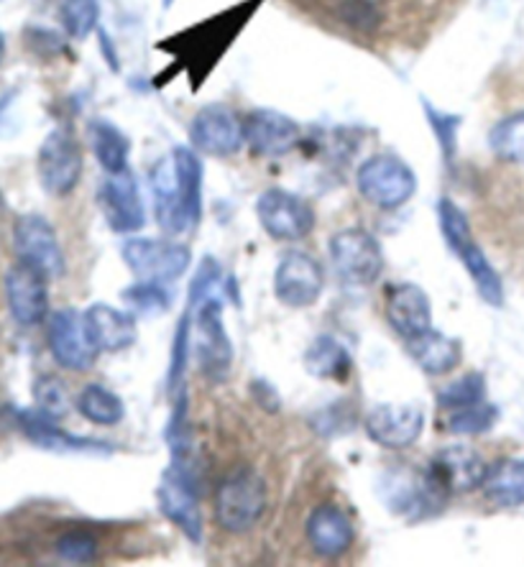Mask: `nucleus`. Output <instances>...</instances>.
<instances>
[{
    "instance_id": "obj_1",
    "label": "nucleus",
    "mask_w": 524,
    "mask_h": 567,
    "mask_svg": "<svg viewBox=\"0 0 524 567\" xmlns=\"http://www.w3.org/2000/svg\"><path fill=\"white\" fill-rule=\"evenodd\" d=\"M203 164L195 148L177 146L152 169L156 223L166 236L195 230L203 220Z\"/></svg>"
},
{
    "instance_id": "obj_2",
    "label": "nucleus",
    "mask_w": 524,
    "mask_h": 567,
    "mask_svg": "<svg viewBox=\"0 0 524 567\" xmlns=\"http://www.w3.org/2000/svg\"><path fill=\"white\" fill-rule=\"evenodd\" d=\"M438 223L440 233H443L445 246L451 248L453 256L463 264L465 274H469L473 287H476L479 297L486 305L502 307L504 305V281L494 269V264L489 261L484 248L473 240L471 223L465 218V213L451 197H440L438 203Z\"/></svg>"
},
{
    "instance_id": "obj_3",
    "label": "nucleus",
    "mask_w": 524,
    "mask_h": 567,
    "mask_svg": "<svg viewBox=\"0 0 524 567\" xmlns=\"http://www.w3.org/2000/svg\"><path fill=\"white\" fill-rule=\"evenodd\" d=\"M156 504L174 527L182 529L189 542H203L205 522L199 508V488L189 457H172L169 468L162 473L160 488H156Z\"/></svg>"
},
{
    "instance_id": "obj_4",
    "label": "nucleus",
    "mask_w": 524,
    "mask_h": 567,
    "mask_svg": "<svg viewBox=\"0 0 524 567\" xmlns=\"http://www.w3.org/2000/svg\"><path fill=\"white\" fill-rule=\"evenodd\" d=\"M266 483L256 471L240 468L220 483L215 494V522L230 535H246L264 519Z\"/></svg>"
},
{
    "instance_id": "obj_5",
    "label": "nucleus",
    "mask_w": 524,
    "mask_h": 567,
    "mask_svg": "<svg viewBox=\"0 0 524 567\" xmlns=\"http://www.w3.org/2000/svg\"><path fill=\"white\" fill-rule=\"evenodd\" d=\"M187 307L193 310V348L199 371L210 381H223L228 377L233 363V343L226 322H223V297L210 295L205 299H189Z\"/></svg>"
},
{
    "instance_id": "obj_6",
    "label": "nucleus",
    "mask_w": 524,
    "mask_h": 567,
    "mask_svg": "<svg viewBox=\"0 0 524 567\" xmlns=\"http://www.w3.org/2000/svg\"><path fill=\"white\" fill-rule=\"evenodd\" d=\"M361 197L379 210H397L410 203L418 192V177L412 166L397 154H373L356 174Z\"/></svg>"
},
{
    "instance_id": "obj_7",
    "label": "nucleus",
    "mask_w": 524,
    "mask_h": 567,
    "mask_svg": "<svg viewBox=\"0 0 524 567\" xmlns=\"http://www.w3.org/2000/svg\"><path fill=\"white\" fill-rule=\"evenodd\" d=\"M330 261L348 287H371L384 274V251L377 236L363 228L338 230L330 238Z\"/></svg>"
},
{
    "instance_id": "obj_8",
    "label": "nucleus",
    "mask_w": 524,
    "mask_h": 567,
    "mask_svg": "<svg viewBox=\"0 0 524 567\" xmlns=\"http://www.w3.org/2000/svg\"><path fill=\"white\" fill-rule=\"evenodd\" d=\"M121 256L138 281L172 284L193 264L189 248L172 238H131L123 244Z\"/></svg>"
},
{
    "instance_id": "obj_9",
    "label": "nucleus",
    "mask_w": 524,
    "mask_h": 567,
    "mask_svg": "<svg viewBox=\"0 0 524 567\" xmlns=\"http://www.w3.org/2000/svg\"><path fill=\"white\" fill-rule=\"evenodd\" d=\"M256 218L264 233L274 240H302L315 230V210L295 192L271 187L256 199Z\"/></svg>"
},
{
    "instance_id": "obj_10",
    "label": "nucleus",
    "mask_w": 524,
    "mask_h": 567,
    "mask_svg": "<svg viewBox=\"0 0 524 567\" xmlns=\"http://www.w3.org/2000/svg\"><path fill=\"white\" fill-rule=\"evenodd\" d=\"M326 289V269L307 251H289L274 271V295L285 307L305 310L322 297Z\"/></svg>"
},
{
    "instance_id": "obj_11",
    "label": "nucleus",
    "mask_w": 524,
    "mask_h": 567,
    "mask_svg": "<svg viewBox=\"0 0 524 567\" xmlns=\"http://www.w3.org/2000/svg\"><path fill=\"white\" fill-rule=\"evenodd\" d=\"M189 144L215 158L236 156L246 144L244 118L228 105H207L189 123Z\"/></svg>"
},
{
    "instance_id": "obj_12",
    "label": "nucleus",
    "mask_w": 524,
    "mask_h": 567,
    "mask_svg": "<svg viewBox=\"0 0 524 567\" xmlns=\"http://www.w3.org/2000/svg\"><path fill=\"white\" fill-rule=\"evenodd\" d=\"M486 471L489 465L484 457H481L476 450L465 445H451L440 450V453L432 455V461L425 465L428 481L448 498V502H451V496L479 491L481 483H484Z\"/></svg>"
},
{
    "instance_id": "obj_13",
    "label": "nucleus",
    "mask_w": 524,
    "mask_h": 567,
    "mask_svg": "<svg viewBox=\"0 0 524 567\" xmlns=\"http://www.w3.org/2000/svg\"><path fill=\"white\" fill-rule=\"evenodd\" d=\"M47 343L54 361L66 371L93 369L100 353L93 338H90L85 315H80L78 310H60L49 317Z\"/></svg>"
},
{
    "instance_id": "obj_14",
    "label": "nucleus",
    "mask_w": 524,
    "mask_h": 567,
    "mask_svg": "<svg viewBox=\"0 0 524 567\" xmlns=\"http://www.w3.org/2000/svg\"><path fill=\"white\" fill-rule=\"evenodd\" d=\"M13 246L19 261L44 271L49 279H60L64 274V256L60 238L52 223L41 215H21L13 228Z\"/></svg>"
},
{
    "instance_id": "obj_15",
    "label": "nucleus",
    "mask_w": 524,
    "mask_h": 567,
    "mask_svg": "<svg viewBox=\"0 0 524 567\" xmlns=\"http://www.w3.org/2000/svg\"><path fill=\"white\" fill-rule=\"evenodd\" d=\"M366 435L384 450H407L425 430V414L414 404H377L363 416Z\"/></svg>"
},
{
    "instance_id": "obj_16",
    "label": "nucleus",
    "mask_w": 524,
    "mask_h": 567,
    "mask_svg": "<svg viewBox=\"0 0 524 567\" xmlns=\"http://www.w3.org/2000/svg\"><path fill=\"white\" fill-rule=\"evenodd\" d=\"M97 205L113 233H136L146 225L144 197L131 169L107 174V179L97 187Z\"/></svg>"
},
{
    "instance_id": "obj_17",
    "label": "nucleus",
    "mask_w": 524,
    "mask_h": 567,
    "mask_svg": "<svg viewBox=\"0 0 524 567\" xmlns=\"http://www.w3.org/2000/svg\"><path fill=\"white\" fill-rule=\"evenodd\" d=\"M39 179L49 195L64 197L82 177V152L66 131H52L39 148Z\"/></svg>"
},
{
    "instance_id": "obj_18",
    "label": "nucleus",
    "mask_w": 524,
    "mask_h": 567,
    "mask_svg": "<svg viewBox=\"0 0 524 567\" xmlns=\"http://www.w3.org/2000/svg\"><path fill=\"white\" fill-rule=\"evenodd\" d=\"M49 277L29 264H13L6 274V299L13 320L23 328L41 324L49 317Z\"/></svg>"
},
{
    "instance_id": "obj_19",
    "label": "nucleus",
    "mask_w": 524,
    "mask_h": 567,
    "mask_svg": "<svg viewBox=\"0 0 524 567\" xmlns=\"http://www.w3.org/2000/svg\"><path fill=\"white\" fill-rule=\"evenodd\" d=\"M244 136L246 146L256 156L277 158L295 152L299 141H302V131L289 115L271 111V107H259V111H251L244 118Z\"/></svg>"
},
{
    "instance_id": "obj_20",
    "label": "nucleus",
    "mask_w": 524,
    "mask_h": 567,
    "mask_svg": "<svg viewBox=\"0 0 524 567\" xmlns=\"http://www.w3.org/2000/svg\"><path fill=\"white\" fill-rule=\"evenodd\" d=\"M305 537L315 555L326 557V560H338L353 547L356 529L351 516L343 508L336 504H320L307 516Z\"/></svg>"
},
{
    "instance_id": "obj_21",
    "label": "nucleus",
    "mask_w": 524,
    "mask_h": 567,
    "mask_svg": "<svg viewBox=\"0 0 524 567\" xmlns=\"http://www.w3.org/2000/svg\"><path fill=\"white\" fill-rule=\"evenodd\" d=\"M387 322L402 340H412L432 328V302L418 284H394L387 291Z\"/></svg>"
},
{
    "instance_id": "obj_22",
    "label": "nucleus",
    "mask_w": 524,
    "mask_h": 567,
    "mask_svg": "<svg viewBox=\"0 0 524 567\" xmlns=\"http://www.w3.org/2000/svg\"><path fill=\"white\" fill-rule=\"evenodd\" d=\"M407 355L418 363V369L428 377H445L455 371L463 361V343L459 338L445 336L435 328H430L422 336L404 340Z\"/></svg>"
},
{
    "instance_id": "obj_23",
    "label": "nucleus",
    "mask_w": 524,
    "mask_h": 567,
    "mask_svg": "<svg viewBox=\"0 0 524 567\" xmlns=\"http://www.w3.org/2000/svg\"><path fill=\"white\" fill-rule=\"evenodd\" d=\"M90 338L100 353H121L136 343V317L113 305H93L85 312Z\"/></svg>"
},
{
    "instance_id": "obj_24",
    "label": "nucleus",
    "mask_w": 524,
    "mask_h": 567,
    "mask_svg": "<svg viewBox=\"0 0 524 567\" xmlns=\"http://www.w3.org/2000/svg\"><path fill=\"white\" fill-rule=\"evenodd\" d=\"M21 427L31 442H37L44 450H52V453H113V447L105 445V442L72 437L70 432L56 427L54 420H49L39 410L23 412Z\"/></svg>"
},
{
    "instance_id": "obj_25",
    "label": "nucleus",
    "mask_w": 524,
    "mask_h": 567,
    "mask_svg": "<svg viewBox=\"0 0 524 567\" xmlns=\"http://www.w3.org/2000/svg\"><path fill=\"white\" fill-rule=\"evenodd\" d=\"M302 363H305V371L310 373L312 379H320V381L346 383L351 379V371H353L351 350L332 336L315 338L305 350Z\"/></svg>"
},
{
    "instance_id": "obj_26",
    "label": "nucleus",
    "mask_w": 524,
    "mask_h": 567,
    "mask_svg": "<svg viewBox=\"0 0 524 567\" xmlns=\"http://www.w3.org/2000/svg\"><path fill=\"white\" fill-rule=\"evenodd\" d=\"M481 491L499 508L524 506V457H502L489 465Z\"/></svg>"
},
{
    "instance_id": "obj_27",
    "label": "nucleus",
    "mask_w": 524,
    "mask_h": 567,
    "mask_svg": "<svg viewBox=\"0 0 524 567\" xmlns=\"http://www.w3.org/2000/svg\"><path fill=\"white\" fill-rule=\"evenodd\" d=\"M90 146H93V154L97 158V164L105 169V174H119L123 169H129L131 141L115 123H90Z\"/></svg>"
},
{
    "instance_id": "obj_28",
    "label": "nucleus",
    "mask_w": 524,
    "mask_h": 567,
    "mask_svg": "<svg viewBox=\"0 0 524 567\" xmlns=\"http://www.w3.org/2000/svg\"><path fill=\"white\" fill-rule=\"evenodd\" d=\"M78 410L97 427H115L126 416V404L121 402V396L113 394L111 389L100 386V383H90V386L80 391Z\"/></svg>"
},
{
    "instance_id": "obj_29",
    "label": "nucleus",
    "mask_w": 524,
    "mask_h": 567,
    "mask_svg": "<svg viewBox=\"0 0 524 567\" xmlns=\"http://www.w3.org/2000/svg\"><path fill=\"white\" fill-rule=\"evenodd\" d=\"M489 146L496 158L510 164H524V111L506 115L489 133Z\"/></svg>"
},
{
    "instance_id": "obj_30",
    "label": "nucleus",
    "mask_w": 524,
    "mask_h": 567,
    "mask_svg": "<svg viewBox=\"0 0 524 567\" xmlns=\"http://www.w3.org/2000/svg\"><path fill=\"white\" fill-rule=\"evenodd\" d=\"M486 391H489V383H486L484 373L471 371V373H465V377L455 379L453 383H448L445 389H440L438 404H440V410H445V412L465 410V406L486 402Z\"/></svg>"
},
{
    "instance_id": "obj_31",
    "label": "nucleus",
    "mask_w": 524,
    "mask_h": 567,
    "mask_svg": "<svg viewBox=\"0 0 524 567\" xmlns=\"http://www.w3.org/2000/svg\"><path fill=\"white\" fill-rule=\"evenodd\" d=\"M448 414H451L448 416V432L459 437H479L499 422V410L489 402L465 406V410H455Z\"/></svg>"
},
{
    "instance_id": "obj_32",
    "label": "nucleus",
    "mask_w": 524,
    "mask_h": 567,
    "mask_svg": "<svg viewBox=\"0 0 524 567\" xmlns=\"http://www.w3.org/2000/svg\"><path fill=\"white\" fill-rule=\"evenodd\" d=\"M123 302L136 315H162L172 307V291H166V284L160 281H138L123 291Z\"/></svg>"
},
{
    "instance_id": "obj_33",
    "label": "nucleus",
    "mask_w": 524,
    "mask_h": 567,
    "mask_svg": "<svg viewBox=\"0 0 524 567\" xmlns=\"http://www.w3.org/2000/svg\"><path fill=\"white\" fill-rule=\"evenodd\" d=\"M422 111H425L430 128H432V133H435L445 164H453L455 154H459V128H461L463 118L455 113L438 111V107L428 103V100H422Z\"/></svg>"
},
{
    "instance_id": "obj_34",
    "label": "nucleus",
    "mask_w": 524,
    "mask_h": 567,
    "mask_svg": "<svg viewBox=\"0 0 524 567\" xmlns=\"http://www.w3.org/2000/svg\"><path fill=\"white\" fill-rule=\"evenodd\" d=\"M33 402H37V410L49 416V420H62V416L70 414V391H66V383L56 377H41L33 383Z\"/></svg>"
},
{
    "instance_id": "obj_35",
    "label": "nucleus",
    "mask_w": 524,
    "mask_h": 567,
    "mask_svg": "<svg viewBox=\"0 0 524 567\" xmlns=\"http://www.w3.org/2000/svg\"><path fill=\"white\" fill-rule=\"evenodd\" d=\"M100 0H64L62 27L72 39H88L97 29Z\"/></svg>"
},
{
    "instance_id": "obj_36",
    "label": "nucleus",
    "mask_w": 524,
    "mask_h": 567,
    "mask_svg": "<svg viewBox=\"0 0 524 567\" xmlns=\"http://www.w3.org/2000/svg\"><path fill=\"white\" fill-rule=\"evenodd\" d=\"M56 555L62 557L64 563L72 565H85L93 563L97 557V539L88 532H66L56 542Z\"/></svg>"
},
{
    "instance_id": "obj_37",
    "label": "nucleus",
    "mask_w": 524,
    "mask_h": 567,
    "mask_svg": "<svg viewBox=\"0 0 524 567\" xmlns=\"http://www.w3.org/2000/svg\"><path fill=\"white\" fill-rule=\"evenodd\" d=\"M315 420H322V427H315L322 437H338L353 430V412L346 410L343 402L328 406V410L318 412Z\"/></svg>"
},
{
    "instance_id": "obj_38",
    "label": "nucleus",
    "mask_w": 524,
    "mask_h": 567,
    "mask_svg": "<svg viewBox=\"0 0 524 567\" xmlns=\"http://www.w3.org/2000/svg\"><path fill=\"white\" fill-rule=\"evenodd\" d=\"M343 19L351 23L353 29H373L377 27L379 16L373 11V6L366 3V0H351V3H346L343 8Z\"/></svg>"
},
{
    "instance_id": "obj_39",
    "label": "nucleus",
    "mask_w": 524,
    "mask_h": 567,
    "mask_svg": "<svg viewBox=\"0 0 524 567\" xmlns=\"http://www.w3.org/2000/svg\"><path fill=\"white\" fill-rule=\"evenodd\" d=\"M251 394H254L256 402H259V406H261L264 412H269V414H277L279 412V406H281L279 394H277V389H274L269 381L256 379L251 383Z\"/></svg>"
},
{
    "instance_id": "obj_40",
    "label": "nucleus",
    "mask_w": 524,
    "mask_h": 567,
    "mask_svg": "<svg viewBox=\"0 0 524 567\" xmlns=\"http://www.w3.org/2000/svg\"><path fill=\"white\" fill-rule=\"evenodd\" d=\"M100 39H103V52L107 56V62H111V70L119 72V60H115V52H113V41L107 39L105 31H100Z\"/></svg>"
},
{
    "instance_id": "obj_41",
    "label": "nucleus",
    "mask_w": 524,
    "mask_h": 567,
    "mask_svg": "<svg viewBox=\"0 0 524 567\" xmlns=\"http://www.w3.org/2000/svg\"><path fill=\"white\" fill-rule=\"evenodd\" d=\"M3 56H6V37L0 33V62H3Z\"/></svg>"
},
{
    "instance_id": "obj_42",
    "label": "nucleus",
    "mask_w": 524,
    "mask_h": 567,
    "mask_svg": "<svg viewBox=\"0 0 524 567\" xmlns=\"http://www.w3.org/2000/svg\"><path fill=\"white\" fill-rule=\"evenodd\" d=\"M162 3H164V8H172L174 0H162Z\"/></svg>"
}]
</instances>
